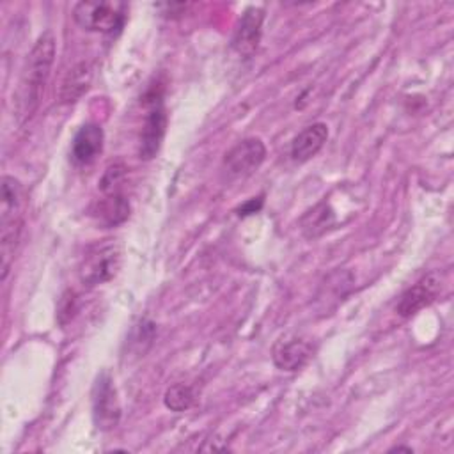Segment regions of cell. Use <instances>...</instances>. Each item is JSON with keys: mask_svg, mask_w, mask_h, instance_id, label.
Here are the masks:
<instances>
[{"mask_svg": "<svg viewBox=\"0 0 454 454\" xmlns=\"http://www.w3.org/2000/svg\"><path fill=\"white\" fill-rule=\"evenodd\" d=\"M23 186L12 176H4L0 184V270L7 278L23 231Z\"/></svg>", "mask_w": 454, "mask_h": 454, "instance_id": "7a4b0ae2", "label": "cell"}, {"mask_svg": "<svg viewBox=\"0 0 454 454\" xmlns=\"http://www.w3.org/2000/svg\"><path fill=\"white\" fill-rule=\"evenodd\" d=\"M126 172H128V168H126L121 161H115V163L108 165L106 170H105V174L101 176L99 190H101L105 195H106V193H119V192H121V184L124 183Z\"/></svg>", "mask_w": 454, "mask_h": 454, "instance_id": "e0dca14e", "label": "cell"}, {"mask_svg": "<svg viewBox=\"0 0 454 454\" xmlns=\"http://www.w3.org/2000/svg\"><path fill=\"white\" fill-rule=\"evenodd\" d=\"M121 401L112 376L103 371L92 385V420L99 431H112L121 420Z\"/></svg>", "mask_w": 454, "mask_h": 454, "instance_id": "5b68a950", "label": "cell"}, {"mask_svg": "<svg viewBox=\"0 0 454 454\" xmlns=\"http://www.w3.org/2000/svg\"><path fill=\"white\" fill-rule=\"evenodd\" d=\"M328 140V126L325 122H314L303 128L291 144V158L298 163H303L316 156L325 142Z\"/></svg>", "mask_w": 454, "mask_h": 454, "instance_id": "7c38bea8", "label": "cell"}, {"mask_svg": "<svg viewBox=\"0 0 454 454\" xmlns=\"http://www.w3.org/2000/svg\"><path fill=\"white\" fill-rule=\"evenodd\" d=\"M105 195V193H103ZM94 216L106 227H115L129 216V200L122 192L106 193L94 207Z\"/></svg>", "mask_w": 454, "mask_h": 454, "instance_id": "5bb4252c", "label": "cell"}, {"mask_svg": "<svg viewBox=\"0 0 454 454\" xmlns=\"http://www.w3.org/2000/svg\"><path fill=\"white\" fill-rule=\"evenodd\" d=\"M126 9L122 2H78L73 7V18L83 30L114 34L124 25Z\"/></svg>", "mask_w": 454, "mask_h": 454, "instance_id": "277c9868", "label": "cell"}, {"mask_svg": "<svg viewBox=\"0 0 454 454\" xmlns=\"http://www.w3.org/2000/svg\"><path fill=\"white\" fill-rule=\"evenodd\" d=\"M262 21H264L262 7H248L241 14L232 35V48L236 53L243 57H250L255 53L262 35Z\"/></svg>", "mask_w": 454, "mask_h": 454, "instance_id": "30bf717a", "label": "cell"}, {"mask_svg": "<svg viewBox=\"0 0 454 454\" xmlns=\"http://www.w3.org/2000/svg\"><path fill=\"white\" fill-rule=\"evenodd\" d=\"M167 131V110L163 106L161 96H153V99L147 105V115L142 126L140 133V147H138V156L140 160H153L165 138Z\"/></svg>", "mask_w": 454, "mask_h": 454, "instance_id": "ba28073f", "label": "cell"}, {"mask_svg": "<svg viewBox=\"0 0 454 454\" xmlns=\"http://www.w3.org/2000/svg\"><path fill=\"white\" fill-rule=\"evenodd\" d=\"M103 128L96 122L83 124L71 142V160L74 165H90L103 153Z\"/></svg>", "mask_w": 454, "mask_h": 454, "instance_id": "8fae6325", "label": "cell"}, {"mask_svg": "<svg viewBox=\"0 0 454 454\" xmlns=\"http://www.w3.org/2000/svg\"><path fill=\"white\" fill-rule=\"evenodd\" d=\"M442 286H443V277L440 271L426 273L422 278H419L411 287H408L401 294L395 305V312L401 317L415 316L419 310H422L424 307H427L438 298V294L442 293Z\"/></svg>", "mask_w": 454, "mask_h": 454, "instance_id": "52a82bcc", "label": "cell"}, {"mask_svg": "<svg viewBox=\"0 0 454 454\" xmlns=\"http://www.w3.org/2000/svg\"><path fill=\"white\" fill-rule=\"evenodd\" d=\"M335 223V213L328 202H319L300 218V229L305 238L316 239Z\"/></svg>", "mask_w": 454, "mask_h": 454, "instance_id": "9a60e30c", "label": "cell"}, {"mask_svg": "<svg viewBox=\"0 0 454 454\" xmlns=\"http://www.w3.org/2000/svg\"><path fill=\"white\" fill-rule=\"evenodd\" d=\"M53 60H55V37L51 30H44L34 43L21 73L18 98H16L20 122L30 119L37 110L46 82L50 78Z\"/></svg>", "mask_w": 454, "mask_h": 454, "instance_id": "6da1fadb", "label": "cell"}, {"mask_svg": "<svg viewBox=\"0 0 454 454\" xmlns=\"http://www.w3.org/2000/svg\"><path fill=\"white\" fill-rule=\"evenodd\" d=\"M163 403L170 411H176V413L186 411L195 403V390L188 383H176L165 390Z\"/></svg>", "mask_w": 454, "mask_h": 454, "instance_id": "2e32d148", "label": "cell"}, {"mask_svg": "<svg viewBox=\"0 0 454 454\" xmlns=\"http://www.w3.org/2000/svg\"><path fill=\"white\" fill-rule=\"evenodd\" d=\"M394 450H404V452H413V449H411V447H403V445H399V447H394V449H390V452H394Z\"/></svg>", "mask_w": 454, "mask_h": 454, "instance_id": "ac0fdd59", "label": "cell"}, {"mask_svg": "<svg viewBox=\"0 0 454 454\" xmlns=\"http://www.w3.org/2000/svg\"><path fill=\"white\" fill-rule=\"evenodd\" d=\"M266 160V145L261 138L250 137L239 140L223 156V168L231 177L252 176Z\"/></svg>", "mask_w": 454, "mask_h": 454, "instance_id": "8992f818", "label": "cell"}, {"mask_svg": "<svg viewBox=\"0 0 454 454\" xmlns=\"http://www.w3.org/2000/svg\"><path fill=\"white\" fill-rule=\"evenodd\" d=\"M122 262V252L115 239H103L90 245L78 266V278L85 287L101 286L112 280Z\"/></svg>", "mask_w": 454, "mask_h": 454, "instance_id": "3957f363", "label": "cell"}, {"mask_svg": "<svg viewBox=\"0 0 454 454\" xmlns=\"http://www.w3.org/2000/svg\"><path fill=\"white\" fill-rule=\"evenodd\" d=\"M312 344L309 339L298 337V335H286L280 337L271 349V360L275 367L280 371H298L301 369L309 358L312 356Z\"/></svg>", "mask_w": 454, "mask_h": 454, "instance_id": "9c48e42d", "label": "cell"}, {"mask_svg": "<svg viewBox=\"0 0 454 454\" xmlns=\"http://www.w3.org/2000/svg\"><path fill=\"white\" fill-rule=\"evenodd\" d=\"M92 66L89 62L74 64L64 76L60 89H59V101L62 105L76 103L90 87L92 83Z\"/></svg>", "mask_w": 454, "mask_h": 454, "instance_id": "4fadbf2b", "label": "cell"}]
</instances>
